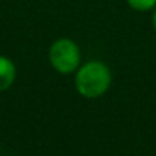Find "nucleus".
Returning <instances> with one entry per match:
<instances>
[{"label": "nucleus", "mask_w": 156, "mask_h": 156, "mask_svg": "<svg viewBox=\"0 0 156 156\" xmlns=\"http://www.w3.org/2000/svg\"><path fill=\"white\" fill-rule=\"evenodd\" d=\"M15 76L17 71L14 62L6 56H0V93L11 88V85L15 80Z\"/></svg>", "instance_id": "7ed1b4c3"}, {"label": "nucleus", "mask_w": 156, "mask_h": 156, "mask_svg": "<svg viewBox=\"0 0 156 156\" xmlns=\"http://www.w3.org/2000/svg\"><path fill=\"white\" fill-rule=\"evenodd\" d=\"M49 59L52 67L61 74H70L79 68L80 50L77 44L68 38H59L49 50Z\"/></svg>", "instance_id": "f03ea898"}, {"label": "nucleus", "mask_w": 156, "mask_h": 156, "mask_svg": "<svg viewBox=\"0 0 156 156\" xmlns=\"http://www.w3.org/2000/svg\"><path fill=\"white\" fill-rule=\"evenodd\" d=\"M74 85L77 93L87 99L100 97L111 87V71L100 61L87 62L77 70Z\"/></svg>", "instance_id": "f257e3e1"}, {"label": "nucleus", "mask_w": 156, "mask_h": 156, "mask_svg": "<svg viewBox=\"0 0 156 156\" xmlns=\"http://www.w3.org/2000/svg\"><path fill=\"white\" fill-rule=\"evenodd\" d=\"M126 2L132 9L140 12H146L156 8V0H126Z\"/></svg>", "instance_id": "20e7f679"}, {"label": "nucleus", "mask_w": 156, "mask_h": 156, "mask_svg": "<svg viewBox=\"0 0 156 156\" xmlns=\"http://www.w3.org/2000/svg\"><path fill=\"white\" fill-rule=\"evenodd\" d=\"M153 27H155V30H156V8H155V12H153Z\"/></svg>", "instance_id": "39448f33"}]
</instances>
